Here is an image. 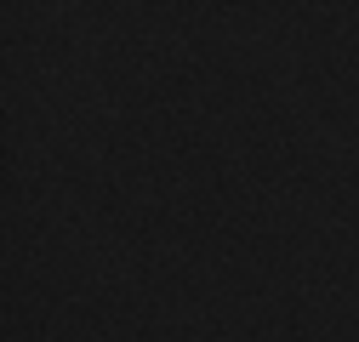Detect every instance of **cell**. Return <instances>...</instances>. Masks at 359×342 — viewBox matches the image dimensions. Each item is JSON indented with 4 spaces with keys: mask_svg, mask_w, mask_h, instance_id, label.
Returning <instances> with one entry per match:
<instances>
[]
</instances>
